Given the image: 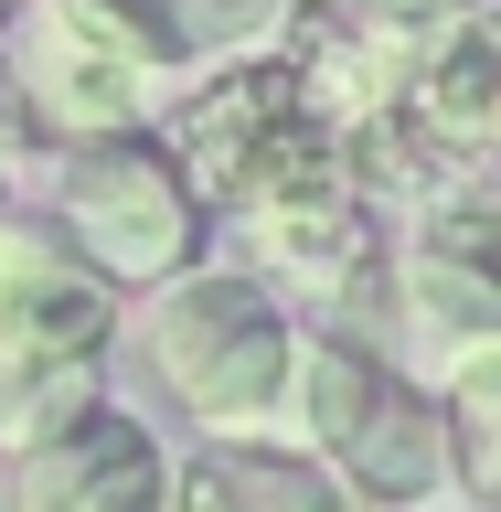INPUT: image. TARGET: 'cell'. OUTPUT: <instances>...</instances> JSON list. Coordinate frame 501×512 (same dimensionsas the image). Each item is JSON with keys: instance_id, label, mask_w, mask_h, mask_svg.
Returning <instances> with one entry per match:
<instances>
[{"instance_id": "cell-7", "label": "cell", "mask_w": 501, "mask_h": 512, "mask_svg": "<svg viewBox=\"0 0 501 512\" xmlns=\"http://www.w3.org/2000/svg\"><path fill=\"white\" fill-rule=\"evenodd\" d=\"M64 11H86L160 96H182L203 75H224V64L267 54L278 22H288V0H64Z\"/></svg>"}, {"instance_id": "cell-1", "label": "cell", "mask_w": 501, "mask_h": 512, "mask_svg": "<svg viewBox=\"0 0 501 512\" xmlns=\"http://www.w3.org/2000/svg\"><path fill=\"white\" fill-rule=\"evenodd\" d=\"M118 342L139 352V374L160 384V406L203 427V438H278V384H288V352H299V320L288 299L246 278V267H182L171 288L128 299Z\"/></svg>"}, {"instance_id": "cell-14", "label": "cell", "mask_w": 501, "mask_h": 512, "mask_svg": "<svg viewBox=\"0 0 501 512\" xmlns=\"http://www.w3.org/2000/svg\"><path fill=\"white\" fill-rule=\"evenodd\" d=\"M0 11H22V0H0Z\"/></svg>"}, {"instance_id": "cell-6", "label": "cell", "mask_w": 501, "mask_h": 512, "mask_svg": "<svg viewBox=\"0 0 501 512\" xmlns=\"http://www.w3.org/2000/svg\"><path fill=\"white\" fill-rule=\"evenodd\" d=\"M160 480H171L160 427H139L128 406H86L75 427L11 459L0 512H160Z\"/></svg>"}, {"instance_id": "cell-10", "label": "cell", "mask_w": 501, "mask_h": 512, "mask_svg": "<svg viewBox=\"0 0 501 512\" xmlns=\"http://www.w3.org/2000/svg\"><path fill=\"white\" fill-rule=\"evenodd\" d=\"M438 406V459H448V502L459 512H491L501 502V342H470L427 384Z\"/></svg>"}, {"instance_id": "cell-4", "label": "cell", "mask_w": 501, "mask_h": 512, "mask_svg": "<svg viewBox=\"0 0 501 512\" xmlns=\"http://www.w3.org/2000/svg\"><path fill=\"white\" fill-rule=\"evenodd\" d=\"M0 75H11V96H22V118H32L43 150L139 139V128H160V107H171V96H160L86 11H64V0H22V11H11Z\"/></svg>"}, {"instance_id": "cell-8", "label": "cell", "mask_w": 501, "mask_h": 512, "mask_svg": "<svg viewBox=\"0 0 501 512\" xmlns=\"http://www.w3.org/2000/svg\"><path fill=\"white\" fill-rule=\"evenodd\" d=\"M0 342H75V352H118V299L75 267L43 214L0 203Z\"/></svg>"}, {"instance_id": "cell-13", "label": "cell", "mask_w": 501, "mask_h": 512, "mask_svg": "<svg viewBox=\"0 0 501 512\" xmlns=\"http://www.w3.org/2000/svg\"><path fill=\"white\" fill-rule=\"evenodd\" d=\"M32 171H54V150L32 139V118H22V96H11V75H0V203L32 182Z\"/></svg>"}, {"instance_id": "cell-11", "label": "cell", "mask_w": 501, "mask_h": 512, "mask_svg": "<svg viewBox=\"0 0 501 512\" xmlns=\"http://www.w3.org/2000/svg\"><path fill=\"white\" fill-rule=\"evenodd\" d=\"M86 406H107V352H75V342H0V459L43 448L54 427H75Z\"/></svg>"}, {"instance_id": "cell-3", "label": "cell", "mask_w": 501, "mask_h": 512, "mask_svg": "<svg viewBox=\"0 0 501 512\" xmlns=\"http://www.w3.org/2000/svg\"><path fill=\"white\" fill-rule=\"evenodd\" d=\"M160 150L182 160V182H192L203 214H246V203H267L288 182L342 171L331 139H320V118L299 107V75L278 54H246V64H224V75H203V86H182L160 107Z\"/></svg>"}, {"instance_id": "cell-2", "label": "cell", "mask_w": 501, "mask_h": 512, "mask_svg": "<svg viewBox=\"0 0 501 512\" xmlns=\"http://www.w3.org/2000/svg\"><path fill=\"white\" fill-rule=\"evenodd\" d=\"M43 224L75 246V267H86L107 299H150V288H171L182 267L214 256V214L192 203L182 160L160 150V128L54 150V214Z\"/></svg>"}, {"instance_id": "cell-12", "label": "cell", "mask_w": 501, "mask_h": 512, "mask_svg": "<svg viewBox=\"0 0 501 512\" xmlns=\"http://www.w3.org/2000/svg\"><path fill=\"white\" fill-rule=\"evenodd\" d=\"M224 512H352V491L288 438H214Z\"/></svg>"}, {"instance_id": "cell-9", "label": "cell", "mask_w": 501, "mask_h": 512, "mask_svg": "<svg viewBox=\"0 0 501 512\" xmlns=\"http://www.w3.org/2000/svg\"><path fill=\"white\" fill-rule=\"evenodd\" d=\"M331 480L352 491V512H427L448 491V459H438V406H427V384H384V406L363 416L331 459Z\"/></svg>"}, {"instance_id": "cell-5", "label": "cell", "mask_w": 501, "mask_h": 512, "mask_svg": "<svg viewBox=\"0 0 501 512\" xmlns=\"http://www.w3.org/2000/svg\"><path fill=\"white\" fill-rule=\"evenodd\" d=\"M235 224V256L224 267H246L267 299H331L342 310L352 288H363V267L384 256V235H374V203L342 182V171H320V182H288V192H267V203H246V214H224Z\"/></svg>"}]
</instances>
